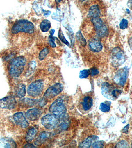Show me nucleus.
Wrapping results in <instances>:
<instances>
[{
	"label": "nucleus",
	"instance_id": "f257e3e1",
	"mask_svg": "<svg viewBox=\"0 0 132 148\" xmlns=\"http://www.w3.org/2000/svg\"><path fill=\"white\" fill-rule=\"evenodd\" d=\"M83 26L85 30L92 31L95 37L98 39L105 38L108 36V25L104 17L85 18Z\"/></svg>",
	"mask_w": 132,
	"mask_h": 148
},
{
	"label": "nucleus",
	"instance_id": "f03ea898",
	"mask_svg": "<svg viewBox=\"0 0 132 148\" xmlns=\"http://www.w3.org/2000/svg\"><path fill=\"white\" fill-rule=\"evenodd\" d=\"M83 14L85 18L104 17L105 7L101 0H88L83 3Z\"/></svg>",
	"mask_w": 132,
	"mask_h": 148
},
{
	"label": "nucleus",
	"instance_id": "7ed1b4c3",
	"mask_svg": "<svg viewBox=\"0 0 132 148\" xmlns=\"http://www.w3.org/2000/svg\"><path fill=\"white\" fill-rule=\"evenodd\" d=\"M26 64L25 57L20 56L12 59L9 66V73L11 77H18L22 74Z\"/></svg>",
	"mask_w": 132,
	"mask_h": 148
},
{
	"label": "nucleus",
	"instance_id": "20e7f679",
	"mask_svg": "<svg viewBox=\"0 0 132 148\" xmlns=\"http://www.w3.org/2000/svg\"><path fill=\"white\" fill-rule=\"evenodd\" d=\"M34 24L26 19L17 20L13 25L11 29V33L13 34H17L20 32L32 34L34 33Z\"/></svg>",
	"mask_w": 132,
	"mask_h": 148
},
{
	"label": "nucleus",
	"instance_id": "39448f33",
	"mask_svg": "<svg viewBox=\"0 0 132 148\" xmlns=\"http://www.w3.org/2000/svg\"><path fill=\"white\" fill-rule=\"evenodd\" d=\"M49 111L60 119L64 117L67 113V108L63 100L58 98L54 101L49 107Z\"/></svg>",
	"mask_w": 132,
	"mask_h": 148
},
{
	"label": "nucleus",
	"instance_id": "423d86ee",
	"mask_svg": "<svg viewBox=\"0 0 132 148\" xmlns=\"http://www.w3.org/2000/svg\"><path fill=\"white\" fill-rule=\"evenodd\" d=\"M110 61L114 67H119L122 66L125 61V56L123 51L119 47H116L110 53Z\"/></svg>",
	"mask_w": 132,
	"mask_h": 148
},
{
	"label": "nucleus",
	"instance_id": "0eeeda50",
	"mask_svg": "<svg viewBox=\"0 0 132 148\" xmlns=\"http://www.w3.org/2000/svg\"><path fill=\"white\" fill-rule=\"evenodd\" d=\"M101 90L104 97L112 100L117 99L122 92L121 90L114 88L111 84L107 82L102 84Z\"/></svg>",
	"mask_w": 132,
	"mask_h": 148
},
{
	"label": "nucleus",
	"instance_id": "6e6552de",
	"mask_svg": "<svg viewBox=\"0 0 132 148\" xmlns=\"http://www.w3.org/2000/svg\"><path fill=\"white\" fill-rule=\"evenodd\" d=\"M60 118L55 114H51L44 116L41 119V123L47 130H52L59 124Z\"/></svg>",
	"mask_w": 132,
	"mask_h": 148
},
{
	"label": "nucleus",
	"instance_id": "1a4fd4ad",
	"mask_svg": "<svg viewBox=\"0 0 132 148\" xmlns=\"http://www.w3.org/2000/svg\"><path fill=\"white\" fill-rule=\"evenodd\" d=\"M44 89V83L42 80L34 81L29 85L27 88V94L33 97H38L42 93Z\"/></svg>",
	"mask_w": 132,
	"mask_h": 148
},
{
	"label": "nucleus",
	"instance_id": "9d476101",
	"mask_svg": "<svg viewBox=\"0 0 132 148\" xmlns=\"http://www.w3.org/2000/svg\"><path fill=\"white\" fill-rule=\"evenodd\" d=\"M129 75V69L127 67L119 69L114 77V81L116 84L123 86L126 84Z\"/></svg>",
	"mask_w": 132,
	"mask_h": 148
},
{
	"label": "nucleus",
	"instance_id": "9b49d317",
	"mask_svg": "<svg viewBox=\"0 0 132 148\" xmlns=\"http://www.w3.org/2000/svg\"><path fill=\"white\" fill-rule=\"evenodd\" d=\"M63 86L61 83H56L49 87L44 93V97L47 99H51L63 91Z\"/></svg>",
	"mask_w": 132,
	"mask_h": 148
},
{
	"label": "nucleus",
	"instance_id": "f8f14e48",
	"mask_svg": "<svg viewBox=\"0 0 132 148\" xmlns=\"http://www.w3.org/2000/svg\"><path fill=\"white\" fill-rule=\"evenodd\" d=\"M17 105V101L13 95H10L0 99V108L5 109L13 110Z\"/></svg>",
	"mask_w": 132,
	"mask_h": 148
},
{
	"label": "nucleus",
	"instance_id": "ddd939ff",
	"mask_svg": "<svg viewBox=\"0 0 132 148\" xmlns=\"http://www.w3.org/2000/svg\"><path fill=\"white\" fill-rule=\"evenodd\" d=\"M88 47L92 52L98 53L101 51L103 46L99 39L97 37H91L88 40Z\"/></svg>",
	"mask_w": 132,
	"mask_h": 148
},
{
	"label": "nucleus",
	"instance_id": "4468645a",
	"mask_svg": "<svg viewBox=\"0 0 132 148\" xmlns=\"http://www.w3.org/2000/svg\"><path fill=\"white\" fill-rule=\"evenodd\" d=\"M13 120L17 126L22 128H27L28 126V121L26 120V116L22 112H17L14 114Z\"/></svg>",
	"mask_w": 132,
	"mask_h": 148
},
{
	"label": "nucleus",
	"instance_id": "2eb2a0df",
	"mask_svg": "<svg viewBox=\"0 0 132 148\" xmlns=\"http://www.w3.org/2000/svg\"><path fill=\"white\" fill-rule=\"evenodd\" d=\"M42 114V111L38 108H31L28 110L25 114L26 118L31 121L38 120Z\"/></svg>",
	"mask_w": 132,
	"mask_h": 148
},
{
	"label": "nucleus",
	"instance_id": "dca6fc26",
	"mask_svg": "<svg viewBox=\"0 0 132 148\" xmlns=\"http://www.w3.org/2000/svg\"><path fill=\"white\" fill-rule=\"evenodd\" d=\"M21 106L26 108H31L34 106H38L40 107V99H33L29 98H26L20 100Z\"/></svg>",
	"mask_w": 132,
	"mask_h": 148
},
{
	"label": "nucleus",
	"instance_id": "f3484780",
	"mask_svg": "<svg viewBox=\"0 0 132 148\" xmlns=\"http://www.w3.org/2000/svg\"><path fill=\"white\" fill-rule=\"evenodd\" d=\"M98 139L99 138L97 136H95V135L90 136L88 138H86L81 143H80L79 147L80 148H90V146H92L93 143L98 140Z\"/></svg>",
	"mask_w": 132,
	"mask_h": 148
},
{
	"label": "nucleus",
	"instance_id": "a211bd4d",
	"mask_svg": "<svg viewBox=\"0 0 132 148\" xmlns=\"http://www.w3.org/2000/svg\"><path fill=\"white\" fill-rule=\"evenodd\" d=\"M81 105L83 111H89L93 106V99L90 96H85L83 98Z\"/></svg>",
	"mask_w": 132,
	"mask_h": 148
},
{
	"label": "nucleus",
	"instance_id": "6ab92c4d",
	"mask_svg": "<svg viewBox=\"0 0 132 148\" xmlns=\"http://www.w3.org/2000/svg\"><path fill=\"white\" fill-rule=\"evenodd\" d=\"M15 96L19 98H22L26 94V86L25 84H20L17 85L15 88Z\"/></svg>",
	"mask_w": 132,
	"mask_h": 148
},
{
	"label": "nucleus",
	"instance_id": "aec40b11",
	"mask_svg": "<svg viewBox=\"0 0 132 148\" xmlns=\"http://www.w3.org/2000/svg\"><path fill=\"white\" fill-rule=\"evenodd\" d=\"M38 133V128L36 127H32L29 128L26 135V141L29 142L32 141Z\"/></svg>",
	"mask_w": 132,
	"mask_h": 148
},
{
	"label": "nucleus",
	"instance_id": "412c9836",
	"mask_svg": "<svg viewBox=\"0 0 132 148\" xmlns=\"http://www.w3.org/2000/svg\"><path fill=\"white\" fill-rule=\"evenodd\" d=\"M49 137H50V133L48 132L47 131L41 132L38 138L36 139L34 143L36 146L41 145L46 141L48 138H49Z\"/></svg>",
	"mask_w": 132,
	"mask_h": 148
},
{
	"label": "nucleus",
	"instance_id": "4be33fe9",
	"mask_svg": "<svg viewBox=\"0 0 132 148\" xmlns=\"http://www.w3.org/2000/svg\"><path fill=\"white\" fill-rule=\"evenodd\" d=\"M1 145L4 148H15L16 144L10 138H3L1 140Z\"/></svg>",
	"mask_w": 132,
	"mask_h": 148
},
{
	"label": "nucleus",
	"instance_id": "5701e85b",
	"mask_svg": "<svg viewBox=\"0 0 132 148\" xmlns=\"http://www.w3.org/2000/svg\"><path fill=\"white\" fill-rule=\"evenodd\" d=\"M51 27V23L49 20L44 19L40 24V28L43 32H46L50 30Z\"/></svg>",
	"mask_w": 132,
	"mask_h": 148
},
{
	"label": "nucleus",
	"instance_id": "b1692460",
	"mask_svg": "<svg viewBox=\"0 0 132 148\" xmlns=\"http://www.w3.org/2000/svg\"><path fill=\"white\" fill-rule=\"evenodd\" d=\"M111 104V103L110 101H105L104 102L101 103L99 106V109L104 113L108 112L110 111Z\"/></svg>",
	"mask_w": 132,
	"mask_h": 148
},
{
	"label": "nucleus",
	"instance_id": "393cba45",
	"mask_svg": "<svg viewBox=\"0 0 132 148\" xmlns=\"http://www.w3.org/2000/svg\"><path fill=\"white\" fill-rule=\"evenodd\" d=\"M76 39L81 46H83V47H85L86 46L87 42H86V40L83 37V36L81 34V31H79L76 33Z\"/></svg>",
	"mask_w": 132,
	"mask_h": 148
},
{
	"label": "nucleus",
	"instance_id": "a878e982",
	"mask_svg": "<svg viewBox=\"0 0 132 148\" xmlns=\"http://www.w3.org/2000/svg\"><path fill=\"white\" fill-rule=\"evenodd\" d=\"M49 52V49L48 47H46L43 49L42 51H41L39 54V59L40 61H42L46 57Z\"/></svg>",
	"mask_w": 132,
	"mask_h": 148
},
{
	"label": "nucleus",
	"instance_id": "bb28decb",
	"mask_svg": "<svg viewBox=\"0 0 132 148\" xmlns=\"http://www.w3.org/2000/svg\"><path fill=\"white\" fill-rule=\"evenodd\" d=\"M90 71L88 70H83L80 72L79 74V77L81 79H86L90 75Z\"/></svg>",
	"mask_w": 132,
	"mask_h": 148
},
{
	"label": "nucleus",
	"instance_id": "cd10ccee",
	"mask_svg": "<svg viewBox=\"0 0 132 148\" xmlns=\"http://www.w3.org/2000/svg\"><path fill=\"white\" fill-rule=\"evenodd\" d=\"M58 37L59 38L60 40L64 44H66V45H67L68 46H69V42H68V40H66L65 37H64V34H63V32H62L61 29L59 31Z\"/></svg>",
	"mask_w": 132,
	"mask_h": 148
},
{
	"label": "nucleus",
	"instance_id": "c85d7f7f",
	"mask_svg": "<svg viewBox=\"0 0 132 148\" xmlns=\"http://www.w3.org/2000/svg\"><path fill=\"white\" fill-rule=\"evenodd\" d=\"M55 39L56 38L52 35L49 36L48 38V42L49 45L53 48H55L56 47V44H55Z\"/></svg>",
	"mask_w": 132,
	"mask_h": 148
},
{
	"label": "nucleus",
	"instance_id": "c756f323",
	"mask_svg": "<svg viewBox=\"0 0 132 148\" xmlns=\"http://www.w3.org/2000/svg\"><path fill=\"white\" fill-rule=\"evenodd\" d=\"M128 20L125 19H123L121 21L120 23V28L123 30L128 28Z\"/></svg>",
	"mask_w": 132,
	"mask_h": 148
},
{
	"label": "nucleus",
	"instance_id": "7c9ffc66",
	"mask_svg": "<svg viewBox=\"0 0 132 148\" xmlns=\"http://www.w3.org/2000/svg\"><path fill=\"white\" fill-rule=\"evenodd\" d=\"M128 144L125 141H121L117 143V145H116V148H128Z\"/></svg>",
	"mask_w": 132,
	"mask_h": 148
},
{
	"label": "nucleus",
	"instance_id": "2f4dec72",
	"mask_svg": "<svg viewBox=\"0 0 132 148\" xmlns=\"http://www.w3.org/2000/svg\"><path fill=\"white\" fill-rule=\"evenodd\" d=\"M104 146V143L102 141H98V140L95 142L92 146V148H103Z\"/></svg>",
	"mask_w": 132,
	"mask_h": 148
},
{
	"label": "nucleus",
	"instance_id": "473e14b6",
	"mask_svg": "<svg viewBox=\"0 0 132 148\" xmlns=\"http://www.w3.org/2000/svg\"><path fill=\"white\" fill-rule=\"evenodd\" d=\"M90 74L92 77L93 76H96L97 75H98L99 73V72L98 71L97 69L96 68H92L90 70Z\"/></svg>",
	"mask_w": 132,
	"mask_h": 148
},
{
	"label": "nucleus",
	"instance_id": "72a5a7b5",
	"mask_svg": "<svg viewBox=\"0 0 132 148\" xmlns=\"http://www.w3.org/2000/svg\"><path fill=\"white\" fill-rule=\"evenodd\" d=\"M129 125H127L126 126L124 127V128L122 130V132L123 133H126V134H128V130H129Z\"/></svg>",
	"mask_w": 132,
	"mask_h": 148
},
{
	"label": "nucleus",
	"instance_id": "f704fd0d",
	"mask_svg": "<svg viewBox=\"0 0 132 148\" xmlns=\"http://www.w3.org/2000/svg\"><path fill=\"white\" fill-rule=\"evenodd\" d=\"M36 147L33 144H31V143H27L26 145H24V148H36Z\"/></svg>",
	"mask_w": 132,
	"mask_h": 148
},
{
	"label": "nucleus",
	"instance_id": "c9c22d12",
	"mask_svg": "<svg viewBox=\"0 0 132 148\" xmlns=\"http://www.w3.org/2000/svg\"><path fill=\"white\" fill-rule=\"evenodd\" d=\"M127 5H128V7L129 9H130L131 10H132V0H128V3H127Z\"/></svg>",
	"mask_w": 132,
	"mask_h": 148
},
{
	"label": "nucleus",
	"instance_id": "e433bc0d",
	"mask_svg": "<svg viewBox=\"0 0 132 148\" xmlns=\"http://www.w3.org/2000/svg\"><path fill=\"white\" fill-rule=\"evenodd\" d=\"M129 46L130 47L131 49L132 50V37L129 39Z\"/></svg>",
	"mask_w": 132,
	"mask_h": 148
},
{
	"label": "nucleus",
	"instance_id": "4c0bfd02",
	"mask_svg": "<svg viewBox=\"0 0 132 148\" xmlns=\"http://www.w3.org/2000/svg\"><path fill=\"white\" fill-rule=\"evenodd\" d=\"M78 2L80 3H84L85 2L88 1V0H78Z\"/></svg>",
	"mask_w": 132,
	"mask_h": 148
},
{
	"label": "nucleus",
	"instance_id": "58836bf2",
	"mask_svg": "<svg viewBox=\"0 0 132 148\" xmlns=\"http://www.w3.org/2000/svg\"><path fill=\"white\" fill-rule=\"evenodd\" d=\"M61 1H62V0H58V1L59 2H61Z\"/></svg>",
	"mask_w": 132,
	"mask_h": 148
}]
</instances>
